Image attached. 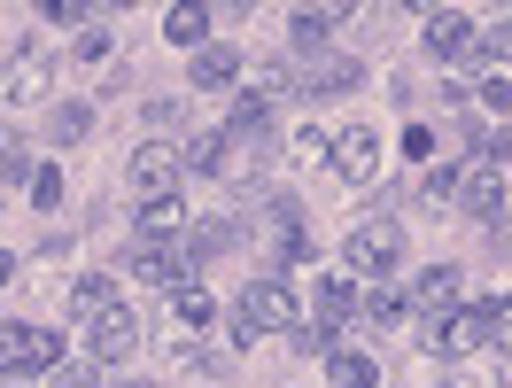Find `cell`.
Listing matches in <instances>:
<instances>
[{
	"instance_id": "3",
	"label": "cell",
	"mask_w": 512,
	"mask_h": 388,
	"mask_svg": "<svg viewBox=\"0 0 512 388\" xmlns=\"http://www.w3.org/2000/svg\"><path fill=\"white\" fill-rule=\"evenodd\" d=\"M63 365V342L32 319H8L0 326V373H55Z\"/></svg>"
},
{
	"instance_id": "27",
	"label": "cell",
	"mask_w": 512,
	"mask_h": 388,
	"mask_svg": "<svg viewBox=\"0 0 512 388\" xmlns=\"http://www.w3.org/2000/svg\"><path fill=\"white\" fill-rule=\"evenodd\" d=\"M0 179H32V156H24L16 132H0Z\"/></svg>"
},
{
	"instance_id": "13",
	"label": "cell",
	"mask_w": 512,
	"mask_h": 388,
	"mask_svg": "<svg viewBox=\"0 0 512 388\" xmlns=\"http://www.w3.org/2000/svg\"><path fill=\"white\" fill-rule=\"evenodd\" d=\"M140 342H148V334H140V319H132L125 303H117V311H101V319H94V357H109V365H117V357H132Z\"/></svg>"
},
{
	"instance_id": "19",
	"label": "cell",
	"mask_w": 512,
	"mask_h": 388,
	"mask_svg": "<svg viewBox=\"0 0 512 388\" xmlns=\"http://www.w3.org/2000/svg\"><path fill=\"white\" fill-rule=\"evenodd\" d=\"M202 32H210V8H187V0H179V8L163 16V39H171V47H202Z\"/></svg>"
},
{
	"instance_id": "10",
	"label": "cell",
	"mask_w": 512,
	"mask_h": 388,
	"mask_svg": "<svg viewBox=\"0 0 512 388\" xmlns=\"http://www.w3.org/2000/svg\"><path fill=\"white\" fill-rule=\"evenodd\" d=\"M419 39H427V55H435V63H450V55H474V16H458V8H435Z\"/></svg>"
},
{
	"instance_id": "23",
	"label": "cell",
	"mask_w": 512,
	"mask_h": 388,
	"mask_svg": "<svg viewBox=\"0 0 512 388\" xmlns=\"http://www.w3.org/2000/svg\"><path fill=\"white\" fill-rule=\"evenodd\" d=\"M295 86V70L288 63H256V78H249V101H264V109H272V101L288 94Z\"/></svg>"
},
{
	"instance_id": "25",
	"label": "cell",
	"mask_w": 512,
	"mask_h": 388,
	"mask_svg": "<svg viewBox=\"0 0 512 388\" xmlns=\"http://www.w3.org/2000/svg\"><path fill=\"white\" fill-rule=\"evenodd\" d=\"M342 311H357V295H350V280H319V319L334 326Z\"/></svg>"
},
{
	"instance_id": "24",
	"label": "cell",
	"mask_w": 512,
	"mask_h": 388,
	"mask_svg": "<svg viewBox=\"0 0 512 388\" xmlns=\"http://www.w3.org/2000/svg\"><path fill=\"white\" fill-rule=\"evenodd\" d=\"M404 311H412V303H404V295H365V326H373V334H388V326H404Z\"/></svg>"
},
{
	"instance_id": "9",
	"label": "cell",
	"mask_w": 512,
	"mask_h": 388,
	"mask_svg": "<svg viewBox=\"0 0 512 388\" xmlns=\"http://www.w3.org/2000/svg\"><path fill=\"white\" fill-rule=\"evenodd\" d=\"M132 280H140V288H171V295H179V280H187V249H179V241H148V249L132 257Z\"/></svg>"
},
{
	"instance_id": "33",
	"label": "cell",
	"mask_w": 512,
	"mask_h": 388,
	"mask_svg": "<svg viewBox=\"0 0 512 388\" xmlns=\"http://www.w3.org/2000/svg\"><path fill=\"white\" fill-rule=\"evenodd\" d=\"M489 342H497V350L512 357V319H505V311H497V334H489Z\"/></svg>"
},
{
	"instance_id": "14",
	"label": "cell",
	"mask_w": 512,
	"mask_h": 388,
	"mask_svg": "<svg viewBox=\"0 0 512 388\" xmlns=\"http://www.w3.org/2000/svg\"><path fill=\"white\" fill-rule=\"evenodd\" d=\"M357 78H365V70H357L350 55H319V63L303 70V94H350Z\"/></svg>"
},
{
	"instance_id": "30",
	"label": "cell",
	"mask_w": 512,
	"mask_h": 388,
	"mask_svg": "<svg viewBox=\"0 0 512 388\" xmlns=\"http://www.w3.org/2000/svg\"><path fill=\"white\" fill-rule=\"evenodd\" d=\"M55 388H101L94 365H55Z\"/></svg>"
},
{
	"instance_id": "7",
	"label": "cell",
	"mask_w": 512,
	"mask_h": 388,
	"mask_svg": "<svg viewBox=\"0 0 512 388\" xmlns=\"http://www.w3.org/2000/svg\"><path fill=\"white\" fill-rule=\"evenodd\" d=\"M334 171H342L350 187H365V179L381 171V132H373V125H350L342 140H334Z\"/></svg>"
},
{
	"instance_id": "34",
	"label": "cell",
	"mask_w": 512,
	"mask_h": 388,
	"mask_svg": "<svg viewBox=\"0 0 512 388\" xmlns=\"http://www.w3.org/2000/svg\"><path fill=\"white\" fill-rule=\"evenodd\" d=\"M8 280H16V257H0V288H8Z\"/></svg>"
},
{
	"instance_id": "17",
	"label": "cell",
	"mask_w": 512,
	"mask_h": 388,
	"mask_svg": "<svg viewBox=\"0 0 512 388\" xmlns=\"http://www.w3.org/2000/svg\"><path fill=\"white\" fill-rule=\"evenodd\" d=\"M334 24H342V8H295V16H288V39H295V47H326Z\"/></svg>"
},
{
	"instance_id": "35",
	"label": "cell",
	"mask_w": 512,
	"mask_h": 388,
	"mask_svg": "<svg viewBox=\"0 0 512 388\" xmlns=\"http://www.w3.org/2000/svg\"><path fill=\"white\" fill-rule=\"evenodd\" d=\"M505 319H512V303H505Z\"/></svg>"
},
{
	"instance_id": "11",
	"label": "cell",
	"mask_w": 512,
	"mask_h": 388,
	"mask_svg": "<svg viewBox=\"0 0 512 388\" xmlns=\"http://www.w3.org/2000/svg\"><path fill=\"white\" fill-rule=\"evenodd\" d=\"M47 94H55V55L24 47V55L8 63V101H47Z\"/></svg>"
},
{
	"instance_id": "1",
	"label": "cell",
	"mask_w": 512,
	"mask_h": 388,
	"mask_svg": "<svg viewBox=\"0 0 512 388\" xmlns=\"http://www.w3.org/2000/svg\"><path fill=\"white\" fill-rule=\"evenodd\" d=\"M288 326H295V288L288 280H249V288H241V303H233V334H241V342L288 334Z\"/></svg>"
},
{
	"instance_id": "16",
	"label": "cell",
	"mask_w": 512,
	"mask_h": 388,
	"mask_svg": "<svg viewBox=\"0 0 512 388\" xmlns=\"http://www.w3.org/2000/svg\"><path fill=\"white\" fill-rule=\"evenodd\" d=\"M326 381H334V388H381V365H373L365 350H334Z\"/></svg>"
},
{
	"instance_id": "4",
	"label": "cell",
	"mask_w": 512,
	"mask_h": 388,
	"mask_svg": "<svg viewBox=\"0 0 512 388\" xmlns=\"http://www.w3.org/2000/svg\"><path fill=\"white\" fill-rule=\"evenodd\" d=\"M187 179V156L171 148V140H148V148H132V194L140 202H163V194H179Z\"/></svg>"
},
{
	"instance_id": "12",
	"label": "cell",
	"mask_w": 512,
	"mask_h": 388,
	"mask_svg": "<svg viewBox=\"0 0 512 388\" xmlns=\"http://www.w3.org/2000/svg\"><path fill=\"white\" fill-rule=\"evenodd\" d=\"M233 78H241V47H225V39H202V47H194V86H202V94H225Z\"/></svg>"
},
{
	"instance_id": "22",
	"label": "cell",
	"mask_w": 512,
	"mask_h": 388,
	"mask_svg": "<svg viewBox=\"0 0 512 388\" xmlns=\"http://www.w3.org/2000/svg\"><path fill=\"white\" fill-rule=\"evenodd\" d=\"M179 218H187V210H179V194L140 202V233H148V241H171V233H179Z\"/></svg>"
},
{
	"instance_id": "20",
	"label": "cell",
	"mask_w": 512,
	"mask_h": 388,
	"mask_svg": "<svg viewBox=\"0 0 512 388\" xmlns=\"http://www.w3.org/2000/svg\"><path fill=\"white\" fill-rule=\"evenodd\" d=\"M101 311H117V288H109V280H78V288H70V319L94 326Z\"/></svg>"
},
{
	"instance_id": "32",
	"label": "cell",
	"mask_w": 512,
	"mask_h": 388,
	"mask_svg": "<svg viewBox=\"0 0 512 388\" xmlns=\"http://www.w3.org/2000/svg\"><path fill=\"white\" fill-rule=\"evenodd\" d=\"M481 101H489V109H512V78H489V86H481Z\"/></svg>"
},
{
	"instance_id": "6",
	"label": "cell",
	"mask_w": 512,
	"mask_h": 388,
	"mask_svg": "<svg viewBox=\"0 0 512 388\" xmlns=\"http://www.w3.org/2000/svg\"><path fill=\"white\" fill-rule=\"evenodd\" d=\"M256 226H264V249H272L280 264H303V257H311V233H303V210H295L288 194H272Z\"/></svg>"
},
{
	"instance_id": "28",
	"label": "cell",
	"mask_w": 512,
	"mask_h": 388,
	"mask_svg": "<svg viewBox=\"0 0 512 388\" xmlns=\"http://www.w3.org/2000/svg\"><path fill=\"white\" fill-rule=\"evenodd\" d=\"M86 125H94V109H78V101H70V109H55V140H86Z\"/></svg>"
},
{
	"instance_id": "21",
	"label": "cell",
	"mask_w": 512,
	"mask_h": 388,
	"mask_svg": "<svg viewBox=\"0 0 512 388\" xmlns=\"http://www.w3.org/2000/svg\"><path fill=\"white\" fill-rule=\"evenodd\" d=\"M466 63H512V8L489 24V32H474V55Z\"/></svg>"
},
{
	"instance_id": "18",
	"label": "cell",
	"mask_w": 512,
	"mask_h": 388,
	"mask_svg": "<svg viewBox=\"0 0 512 388\" xmlns=\"http://www.w3.org/2000/svg\"><path fill=\"white\" fill-rule=\"evenodd\" d=\"M179 156H187V171H202V179H225V132H194Z\"/></svg>"
},
{
	"instance_id": "8",
	"label": "cell",
	"mask_w": 512,
	"mask_h": 388,
	"mask_svg": "<svg viewBox=\"0 0 512 388\" xmlns=\"http://www.w3.org/2000/svg\"><path fill=\"white\" fill-rule=\"evenodd\" d=\"M450 202H458V210H474V218H489V210L505 202V163H466Z\"/></svg>"
},
{
	"instance_id": "26",
	"label": "cell",
	"mask_w": 512,
	"mask_h": 388,
	"mask_svg": "<svg viewBox=\"0 0 512 388\" xmlns=\"http://www.w3.org/2000/svg\"><path fill=\"white\" fill-rule=\"evenodd\" d=\"M32 202H39V210H63V171H55V163H39V171H32Z\"/></svg>"
},
{
	"instance_id": "29",
	"label": "cell",
	"mask_w": 512,
	"mask_h": 388,
	"mask_svg": "<svg viewBox=\"0 0 512 388\" xmlns=\"http://www.w3.org/2000/svg\"><path fill=\"white\" fill-rule=\"evenodd\" d=\"M171 303H179V319H187L194 334L210 326V295H202V288H179V295H171Z\"/></svg>"
},
{
	"instance_id": "5",
	"label": "cell",
	"mask_w": 512,
	"mask_h": 388,
	"mask_svg": "<svg viewBox=\"0 0 512 388\" xmlns=\"http://www.w3.org/2000/svg\"><path fill=\"white\" fill-rule=\"evenodd\" d=\"M489 334H497V311H489V303H474V311H450V319L427 326V350H435V357H474Z\"/></svg>"
},
{
	"instance_id": "2",
	"label": "cell",
	"mask_w": 512,
	"mask_h": 388,
	"mask_svg": "<svg viewBox=\"0 0 512 388\" xmlns=\"http://www.w3.org/2000/svg\"><path fill=\"white\" fill-rule=\"evenodd\" d=\"M342 257H350V272H365V280H388V272L404 264V226H396V218H365V226L342 241Z\"/></svg>"
},
{
	"instance_id": "15",
	"label": "cell",
	"mask_w": 512,
	"mask_h": 388,
	"mask_svg": "<svg viewBox=\"0 0 512 388\" xmlns=\"http://www.w3.org/2000/svg\"><path fill=\"white\" fill-rule=\"evenodd\" d=\"M412 303H419V311H435V319H450V311H458V264H435V272L412 288Z\"/></svg>"
},
{
	"instance_id": "31",
	"label": "cell",
	"mask_w": 512,
	"mask_h": 388,
	"mask_svg": "<svg viewBox=\"0 0 512 388\" xmlns=\"http://www.w3.org/2000/svg\"><path fill=\"white\" fill-rule=\"evenodd\" d=\"M427 194H435V202H450V194H458V171H450V163H435V171H427Z\"/></svg>"
},
{
	"instance_id": "36",
	"label": "cell",
	"mask_w": 512,
	"mask_h": 388,
	"mask_svg": "<svg viewBox=\"0 0 512 388\" xmlns=\"http://www.w3.org/2000/svg\"><path fill=\"white\" fill-rule=\"evenodd\" d=\"M140 388H148V381H140Z\"/></svg>"
}]
</instances>
